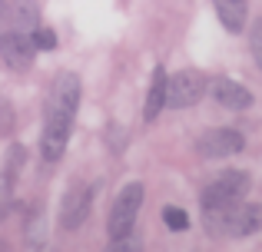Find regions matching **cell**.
Returning a JSON list of instances; mask_svg holds the SVG:
<instances>
[{"label": "cell", "instance_id": "4", "mask_svg": "<svg viewBox=\"0 0 262 252\" xmlns=\"http://www.w3.org/2000/svg\"><path fill=\"white\" fill-rule=\"evenodd\" d=\"M206 90H209V83L199 70H179L166 80V106H173V110L196 106Z\"/></svg>", "mask_w": 262, "mask_h": 252}, {"label": "cell", "instance_id": "9", "mask_svg": "<svg viewBox=\"0 0 262 252\" xmlns=\"http://www.w3.org/2000/svg\"><path fill=\"white\" fill-rule=\"evenodd\" d=\"M90 202H93V193H90V186H73L70 193L63 196V202H60V226L63 229H80L86 222L90 216Z\"/></svg>", "mask_w": 262, "mask_h": 252}, {"label": "cell", "instance_id": "10", "mask_svg": "<svg viewBox=\"0 0 262 252\" xmlns=\"http://www.w3.org/2000/svg\"><path fill=\"white\" fill-rule=\"evenodd\" d=\"M209 93H212V100H216L219 106H226V110H246V106L252 103V93L246 90L243 83L229 80V77H216L209 83Z\"/></svg>", "mask_w": 262, "mask_h": 252}, {"label": "cell", "instance_id": "13", "mask_svg": "<svg viewBox=\"0 0 262 252\" xmlns=\"http://www.w3.org/2000/svg\"><path fill=\"white\" fill-rule=\"evenodd\" d=\"M166 70L163 66H156L153 70V80H149V93H146V106H143V120L146 123H153L156 117L163 113V106H166Z\"/></svg>", "mask_w": 262, "mask_h": 252}, {"label": "cell", "instance_id": "1", "mask_svg": "<svg viewBox=\"0 0 262 252\" xmlns=\"http://www.w3.org/2000/svg\"><path fill=\"white\" fill-rule=\"evenodd\" d=\"M206 213V229L216 236H252L262 229V206L256 202H236V206H226V209H203Z\"/></svg>", "mask_w": 262, "mask_h": 252}, {"label": "cell", "instance_id": "8", "mask_svg": "<svg viewBox=\"0 0 262 252\" xmlns=\"http://www.w3.org/2000/svg\"><path fill=\"white\" fill-rule=\"evenodd\" d=\"M70 129H73V117H60V113H47L43 123V136H40V153L47 163H57L63 156L67 143H70Z\"/></svg>", "mask_w": 262, "mask_h": 252}, {"label": "cell", "instance_id": "7", "mask_svg": "<svg viewBox=\"0 0 262 252\" xmlns=\"http://www.w3.org/2000/svg\"><path fill=\"white\" fill-rule=\"evenodd\" d=\"M0 57H4L7 66L13 70H30L33 60H37V47H33V37L24 30H7L0 37Z\"/></svg>", "mask_w": 262, "mask_h": 252}, {"label": "cell", "instance_id": "17", "mask_svg": "<svg viewBox=\"0 0 262 252\" xmlns=\"http://www.w3.org/2000/svg\"><path fill=\"white\" fill-rule=\"evenodd\" d=\"M103 252H140V239L133 233L129 236H120V239H110V246Z\"/></svg>", "mask_w": 262, "mask_h": 252}, {"label": "cell", "instance_id": "14", "mask_svg": "<svg viewBox=\"0 0 262 252\" xmlns=\"http://www.w3.org/2000/svg\"><path fill=\"white\" fill-rule=\"evenodd\" d=\"M24 159H27V149L24 146H10V156H7V166H4V179H17V173H20V166H24Z\"/></svg>", "mask_w": 262, "mask_h": 252}, {"label": "cell", "instance_id": "20", "mask_svg": "<svg viewBox=\"0 0 262 252\" xmlns=\"http://www.w3.org/2000/svg\"><path fill=\"white\" fill-rule=\"evenodd\" d=\"M13 129V113L7 106V100H0V133H10Z\"/></svg>", "mask_w": 262, "mask_h": 252}, {"label": "cell", "instance_id": "23", "mask_svg": "<svg viewBox=\"0 0 262 252\" xmlns=\"http://www.w3.org/2000/svg\"><path fill=\"white\" fill-rule=\"evenodd\" d=\"M40 252H50V249H40Z\"/></svg>", "mask_w": 262, "mask_h": 252}, {"label": "cell", "instance_id": "5", "mask_svg": "<svg viewBox=\"0 0 262 252\" xmlns=\"http://www.w3.org/2000/svg\"><path fill=\"white\" fill-rule=\"evenodd\" d=\"M243 146H246L243 133H239V129H232V126L206 129V133L196 140V153L206 156V159H226V156H236Z\"/></svg>", "mask_w": 262, "mask_h": 252}, {"label": "cell", "instance_id": "15", "mask_svg": "<svg viewBox=\"0 0 262 252\" xmlns=\"http://www.w3.org/2000/svg\"><path fill=\"white\" fill-rule=\"evenodd\" d=\"M163 222H166L173 233H183V229H189V216H186L179 206H166V209H163Z\"/></svg>", "mask_w": 262, "mask_h": 252}, {"label": "cell", "instance_id": "12", "mask_svg": "<svg viewBox=\"0 0 262 252\" xmlns=\"http://www.w3.org/2000/svg\"><path fill=\"white\" fill-rule=\"evenodd\" d=\"M7 17H10V30L33 33L40 27V10L33 0H10L7 4Z\"/></svg>", "mask_w": 262, "mask_h": 252}, {"label": "cell", "instance_id": "3", "mask_svg": "<svg viewBox=\"0 0 262 252\" xmlns=\"http://www.w3.org/2000/svg\"><path fill=\"white\" fill-rule=\"evenodd\" d=\"M249 193V173L243 169H229V173L216 176L209 186L203 189V209H226L246 199Z\"/></svg>", "mask_w": 262, "mask_h": 252}, {"label": "cell", "instance_id": "21", "mask_svg": "<svg viewBox=\"0 0 262 252\" xmlns=\"http://www.w3.org/2000/svg\"><path fill=\"white\" fill-rule=\"evenodd\" d=\"M10 30V17H7V0H0V37Z\"/></svg>", "mask_w": 262, "mask_h": 252}, {"label": "cell", "instance_id": "2", "mask_svg": "<svg viewBox=\"0 0 262 252\" xmlns=\"http://www.w3.org/2000/svg\"><path fill=\"white\" fill-rule=\"evenodd\" d=\"M143 182H126L120 189V196L113 199V209H110V219H106V233L110 239H120V236H129L136 229V216H140V206H143Z\"/></svg>", "mask_w": 262, "mask_h": 252}, {"label": "cell", "instance_id": "16", "mask_svg": "<svg viewBox=\"0 0 262 252\" xmlns=\"http://www.w3.org/2000/svg\"><path fill=\"white\" fill-rule=\"evenodd\" d=\"M30 37H33V47H37V50H57V33L47 30V27H37Z\"/></svg>", "mask_w": 262, "mask_h": 252}, {"label": "cell", "instance_id": "18", "mask_svg": "<svg viewBox=\"0 0 262 252\" xmlns=\"http://www.w3.org/2000/svg\"><path fill=\"white\" fill-rule=\"evenodd\" d=\"M249 47H252V57H256L259 70H262V17L252 24V33H249Z\"/></svg>", "mask_w": 262, "mask_h": 252}, {"label": "cell", "instance_id": "22", "mask_svg": "<svg viewBox=\"0 0 262 252\" xmlns=\"http://www.w3.org/2000/svg\"><path fill=\"white\" fill-rule=\"evenodd\" d=\"M0 252H10V249H7V246H4V239H0Z\"/></svg>", "mask_w": 262, "mask_h": 252}, {"label": "cell", "instance_id": "6", "mask_svg": "<svg viewBox=\"0 0 262 252\" xmlns=\"http://www.w3.org/2000/svg\"><path fill=\"white\" fill-rule=\"evenodd\" d=\"M80 97H83V86H80L77 73H60L50 83V97H47V113H60V117H77Z\"/></svg>", "mask_w": 262, "mask_h": 252}, {"label": "cell", "instance_id": "11", "mask_svg": "<svg viewBox=\"0 0 262 252\" xmlns=\"http://www.w3.org/2000/svg\"><path fill=\"white\" fill-rule=\"evenodd\" d=\"M212 7H216V17L226 30L243 33L246 17H249V4H246V0H212Z\"/></svg>", "mask_w": 262, "mask_h": 252}, {"label": "cell", "instance_id": "19", "mask_svg": "<svg viewBox=\"0 0 262 252\" xmlns=\"http://www.w3.org/2000/svg\"><path fill=\"white\" fill-rule=\"evenodd\" d=\"M10 189H13V182L0 176V219L10 213Z\"/></svg>", "mask_w": 262, "mask_h": 252}]
</instances>
